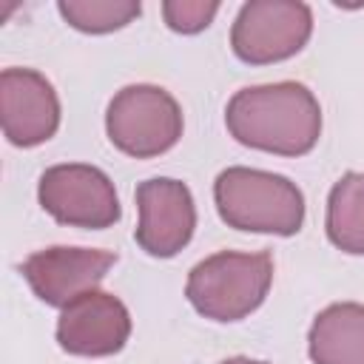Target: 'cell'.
<instances>
[{
  "mask_svg": "<svg viewBox=\"0 0 364 364\" xmlns=\"http://www.w3.org/2000/svg\"><path fill=\"white\" fill-rule=\"evenodd\" d=\"M43 210L68 228L102 230L119 222L122 208L105 171L85 162H60L43 171L37 182Z\"/></svg>",
  "mask_w": 364,
  "mask_h": 364,
  "instance_id": "8992f818",
  "label": "cell"
},
{
  "mask_svg": "<svg viewBox=\"0 0 364 364\" xmlns=\"http://www.w3.org/2000/svg\"><path fill=\"white\" fill-rule=\"evenodd\" d=\"M60 17L82 34H111L134 23L142 11L139 0H60Z\"/></svg>",
  "mask_w": 364,
  "mask_h": 364,
  "instance_id": "4fadbf2b",
  "label": "cell"
},
{
  "mask_svg": "<svg viewBox=\"0 0 364 364\" xmlns=\"http://www.w3.org/2000/svg\"><path fill=\"white\" fill-rule=\"evenodd\" d=\"M273 282L270 253L219 250L196 262L185 282L191 307L210 321H242L262 307Z\"/></svg>",
  "mask_w": 364,
  "mask_h": 364,
  "instance_id": "3957f363",
  "label": "cell"
},
{
  "mask_svg": "<svg viewBox=\"0 0 364 364\" xmlns=\"http://www.w3.org/2000/svg\"><path fill=\"white\" fill-rule=\"evenodd\" d=\"M182 108L171 91L136 82L119 88L105 108V134L117 151L151 159L171 151L182 136Z\"/></svg>",
  "mask_w": 364,
  "mask_h": 364,
  "instance_id": "277c9868",
  "label": "cell"
},
{
  "mask_svg": "<svg viewBox=\"0 0 364 364\" xmlns=\"http://www.w3.org/2000/svg\"><path fill=\"white\" fill-rule=\"evenodd\" d=\"M307 353L313 364H364V304H327L310 324Z\"/></svg>",
  "mask_w": 364,
  "mask_h": 364,
  "instance_id": "8fae6325",
  "label": "cell"
},
{
  "mask_svg": "<svg viewBox=\"0 0 364 364\" xmlns=\"http://www.w3.org/2000/svg\"><path fill=\"white\" fill-rule=\"evenodd\" d=\"M219 364H267V361H256V358H247V355H233V358H225Z\"/></svg>",
  "mask_w": 364,
  "mask_h": 364,
  "instance_id": "9a60e30c",
  "label": "cell"
},
{
  "mask_svg": "<svg viewBox=\"0 0 364 364\" xmlns=\"http://www.w3.org/2000/svg\"><path fill=\"white\" fill-rule=\"evenodd\" d=\"M114 262H117V253L111 250L57 245V247L31 253L20 264V273L40 301L63 310L82 293L97 290V284L105 279Z\"/></svg>",
  "mask_w": 364,
  "mask_h": 364,
  "instance_id": "ba28073f",
  "label": "cell"
},
{
  "mask_svg": "<svg viewBox=\"0 0 364 364\" xmlns=\"http://www.w3.org/2000/svg\"><path fill=\"white\" fill-rule=\"evenodd\" d=\"M136 213L134 228L136 245L154 259L176 256L196 230V205L185 182L171 176H154L136 185Z\"/></svg>",
  "mask_w": 364,
  "mask_h": 364,
  "instance_id": "52a82bcc",
  "label": "cell"
},
{
  "mask_svg": "<svg viewBox=\"0 0 364 364\" xmlns=\"http://www.w3.org/2000/svg\"><path fill=\"white\" fill-rule=\"evenodd\" d=\"M131 336L128 307L105 290H88L60 310L57 341L65 353L82 358L114 355Z\"/></svg>",
  "mask_w": 364,
  "mask_h": 364,
  "instance_id": "30bf717a",
  "label": "cell"
},
{
  "mask_svg": "<svg viewBox=\"0 0 364 364\" xmlns=\"http://www.w3.org/2000/svg\"><path fill=\"white\" fill-rule=\"evenodd\" d=\"M327 239L350 256H364V173L347 171L327 196Z\"/></svg>",
  "mask_w": 364,
  "mask_h": 364,
  "instance_id": "7c38bea8",
  "label": "cell"
},
{
  "mask_svg": "<svg viewBox=\"0 0 364 364\" xmlns=\"http://www.w3.org/2000/svg\"><path fill=\"white\" fill-rule=\"evenodd\" d=\"M219 219L233 230L293 236L304 225V193L282 173L230 165L213 182Z\"/></svg>",
  "mask_w": 364,
  "mask_h": 364,
  "instance_id": "7a4b0ae2",
  "label": "cell"
},
{
  "mask_svg": "<svg viewBox=\"0 0 364 364\" xmlns=\"http://www.w3.org/2000/svg\"><path fill=\"white\" fill-rule=\"evenodd\" d=\"M313 34V11L301 0H250L230 26V48L247 65L296 57Z\"/></svg>",
  "mask_w": 364,
  "mask_h": 364,
  "instance_id": "5b68a950",
  "label": "cell"
},
{
  "mask_svg": "<svg viewBox=\"0 0 364 364\" xmlns=\"http://www.w3.org/2000/svg\"><path fill=\"white\" fill-rule=\"evenodd\" d=\"M219 11L216 0H165L162 20L176 34H199L205 31Z\"/></svg>",
  "mask_w": 364,
  "mask_h": 364,
  "instance_id": "5bb4252c",
  "label": "cell"
},
{
  "mask_svg": "<svg viewBox=\"0 0 364 364\" xmlns=\"http://www.w3.org/2000/svg\"><path fill=\"white\" fill-rule=\"evenodd\" d=\"M228 134L256 151L304 156L321 136V105L316 94L293 80L239 88L225 105Z\"/></svg>",
  "mask_w": 364,
  "mask_h": 364,
  "instance_id": "6da1fadb",
  "label": "cell"
},
{
  "mask_svg": "<svg viewBox=\"0 0 364 364\" xmlns=\"http://www.w3.org/2000/svg\"><path fill=\"white\" fill-rule=\"evenodd\" d=\"M0 125L17 148L48 142L60 128V97L54 85L34 68H3Z\"/></svg>",
  "mask_w": 364,
  "mask_h": 364,
  "instance_id": "9c48e42d",
  "label": "cell"
}]
</instances>
